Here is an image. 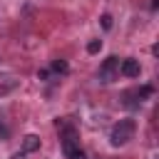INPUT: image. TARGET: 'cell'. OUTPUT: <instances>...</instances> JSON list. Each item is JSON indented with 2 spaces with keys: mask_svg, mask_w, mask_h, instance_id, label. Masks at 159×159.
<instances>
[{
  "mask_svg": "<svg viewBox=\"0 0 159 159\" xmlns=\"http://www.w3.org/2000/svg\"><path fill=\"white\" fill-rule=\"evenodd\" d=\"M134 132H137V122H134V119H119V122L112 127L109 139H112L114 147H122V144H127V142L134 137Z\"/></svg>",
  "mask_w": 159,
  "mask_h": 159,
  "instance_id": "1",
  "label": "cell"
},
{
  "mask_svg": "<svg viewBox=\"0 0 159 159\" xmlns=\"http://www.w3.org/2000/svg\"><path fill=\"white\" fill-rule=\"evenodd\" d=\"M154 89L149 87V84H144V87H137V89H127V92H122V104L124 107H129V109H137L139 107V102L144 99V97H149Z\"/></svg>",
  "mask_w": 159,
  "mask_h": 159,
  "instance_id": "2",
  "label": "cell"
},
{
  "mask_svg": "<svg viewBox=\"0 0 159 159\" xmlns=\"http://www.w3.org/2000/svg\"><path fill=\"white\" fill-rule=\"evenodd\" d=\"M97 77L102 80V82H114L117 77H119V57H107L104 62H102V67H99V72H97Z\"/></svg>",
  "mask_w": 159,
  "mask_h": 159,
  "instance_id": "3",
  "label": "cell"
},
{
  "mask_svg": "<svg viewBox=\"0 0 159 159\" xmlns=\"http://www.w3.org/2000/svg\"><path fill=\"white\" fill-rule=\"evenodd\" d=\"M139 72H142V67H139V62H137L134 57L122 60V65H119V75H124V77H139Z\"/></svg>",
  "mask_w": 159,
  "mask_h": 159,
  "instance_id": "4",
  "label": "cell"
},
{
  "mask_svg": "<svg viewBox=\"0 0 159 159\" xmlns=\"http://www.w3.org/2000/svg\"><path fill=\"white\" fill-rule=\"evenodd\" d=\"M22 149H25V152H37V149H40V137L27 134V137L22 139Z\"/></svg>",
  "mask_w": 159,
  "mask_h": 159,
  "instance_id": "5",
  "label": "cell"
},
{
  "mask_svg": "<svg viewBox=\"0 0 159 159\" xmlns=\"http://www.w3.org/2000/svg\"><path fill=\"white\" fill-rule=\"evenodd\" d=\"M70 67H67V62L65 60H52V72H60V75H65Z\"/></svg>",
  "mask_w": 159,
  "mask_h": 159,
  "instance_id": "6",
  "label": "cell"
},
{
  "mask_svg": "<svg viewBox=\"0 0 159 159\" xmlns=\"http://www.w3.org/2000/svg\"><path fill=\"white\" fill-rule=\"evenodd\" d=\"M99 50H102V40H89V42H87V52H89V55H97Z\"/></svg>",
  "mask_w": 159,
  "mask_h": 159,
  "instance_id": "7",
  "label": "cell"
},
{
  "mask_svg": "<svg viewBox=\"0 0 159 159\" xmlns=\"http://www.w3.org/2000/svg\"><path fill=\"white\" fill-rule=\"evenodd\" d=\"M99 22H102V27H104V30H109V27H112V15H107V12H104V15L99 17Z\"/></svg>",
  "mask_w": 159,
  "mask_h": 159,
  "instance_id": "8",
  "label": "cell"
},
{
  "mask_svg": "<svg viewBox=\"0 0 159 159\" xmlns=\"http://www.w3.org/2000/svg\"><path fill=\"white\" fill-rule=\"evenodd\" d=\"M7 134H10V129L5 127V122L0 119V139H7Z\"/></svg>",
  "mask_w": 159,
  "mask_h": 159,
  "instance_id": "9",
  "label": "cell"
},
{
  "mask_svg": "<svg viewBox=\"0 0 159 159\" xmlns=\"http://www.w3.org/2000/svg\"><path fill=\"white\" fill-rule=\"evenodd\" d=\"M37 77H40V80H47V77H50V70H40Z\"/></svg>",
  "mask_w": 159,
  "mask_h": 159,
  "instance_id": "10",
  "label": "cell"
},
{
  "mask_svg": "<svg viewBox=\"0 0 159 159\" xmlns=\"http://www.w3.org/2000/svg\"><path fill=\"white\" fill-rule=\"evenodd\" d=\"M10 159H25V154H22V152H15V154H12Z\"/></svg>",
  "mask_w": 159,
  "mask_h": 159,
  "instance_id": "11",
  "label": "cell"
}]
</instances>
